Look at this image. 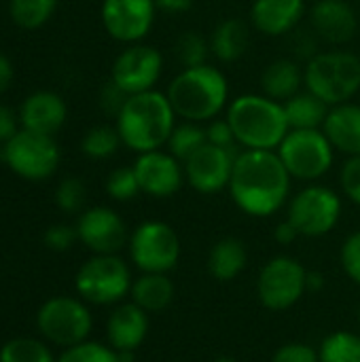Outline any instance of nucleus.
I'll list each match as a JSON object with an SVG mask.
<instances>
[{
	"label": "nucleus",
	"instance_id": "1",
	"mask_svg": "<svg viewBox=\"0 0 360 362\" xmlns=\"http://www.w3.org/2000/svg\"><path fill=\"white\" fill-rule=\"evenodd\" d=\"M291 182L293 176L276 151L242 148L236 157L227 191L244 214L267 218L289 204Z\"/></svg>",
	"mask_w": 360,
	"mask_h": 362
},
{
	"label": "nucleus",
	"instance_id": "2",
	"mask_svg": "<svg viewBox=\"0 0 360 362\" xmlns=\"http://www.w3.org/2000/svg\"><path fill=\"white\" fill-rule=\"evenodd\" d=\"M176 112L166 95V91H144L127 98L123 110L115 119L121 142L134 153L159 151L168 144L174 127Z\"/></svg>",
	"mask_w": 360,
	"mask_h": 362
},
{
	"label": "nucleus",
	"instance_id": "3",
	"mask_svg": "<svg viewBox=\"0 0 360 362\" xmlns=\"http://www.w3.org/2000/svg\"><path fill=\"white\" fill-rule=\"evenodd\" d=\"M166 95L182 121L208 123L229 106V81L212 64L182 68L168 85Z\"/></svg>",
	"mask_w": 360,
	"mask_h": 362
},
{
	"label": "nucleus",
	"instance_id": "4",
	"mask_svg": "<svg viewBox=\"0 0 360 362\" xmlns=\"http://www.w3.org/2000/svg\"><path fill=\"white\" fill-rule=\"evenodd\" d=\"M240 148L278 151L291 132L284 104L265 93H242L233 98L225 110Z\"/></svg>",
	"mask_w": 360,
	"mask_h": 362
},
{
	"label": "nucleus",
	"instance_id": "5",
	"mask_svg": "<svg viewBox=\"0 0 360 362\" xmlns=\"http://www.w3.org/2000/svg\"><path fill=\"white\" fill-rule=\"evenodd\" d=\"M303 85L329 106L352 102L360 91V57L350 51H320L306 62Z\"/></svg>",
	"mask_w": 360,
	"mask_h": 362
},
{
	"label": "nucleus",
	"instance_id": "6",
	"mask_svg": "<svg viewBox=\"0 0 360 362\" xmlns=\"http://www.w3.org/2000/svg\"><path fill=\"white\" fill-rule=\"evenodd\" d=\"M276 153L293 178L316 182L333 168L337 151L323 129H291Z\"/></svg>",
	"mask_w": 360,
	"mask_h": 362
},
{
	"label": "nucleus",
	"instance_id": "7",
	"mask_svg": "<svg viewBox=\"0 0 360 362\" xmlns=\"http://www.w3.org/2000/svg\"><path fill=\"white\" fill-rule=\"evenodd\" d=\"M342 197L331 187L310 182L289 199L286 218L301 238H323L331 233L342 218Z\"/></svg>",
	"mask_w": 360,
	"mask_h": 362
},
{
	"label": "nucleus",
	"instance_id": "8",
	"mask_svg": "<svg viewBox=\"0 0 360 362\" xmlns=\"http://www.w3.org/2000/svg\"><path fill=\"white\" fill-rule=\"evenodd\" d=\"M129 257L142 274H168L180 259L178 233L163 221H144L129 235Z\"/></svg>",
	"mask_w": 360,
	"mask_h": 362
},
{
	"label": "nucleus",
	"instance_id": "9",
	"mask_svg": "<svg viewBox=\"0 0 360 362\" xmlns=\"http://www.w3.org/2000/svg\"><path fill=\"white\" fill-rule=\"evenodd\" d=\"M76 291L89 303L110 305L132 291V274L117 255H95L79 269Z\"/></svg>",
	"mask_w": 360,
	"mask_h": 362
},
{
	"label": "nucleus",
	"instance_id": "10",
	"mask_svg": "<svg viewBox=\"0 0 360 362\" xmlns=\"http://www.w3.org/2000/svg\"><path fill=\"white\" fill-rule=\"evenodd\" d=\"M308 291V269L293 257L269 259L257 280V295L272 312L291 310Z\"/></svg>",
	"mask_w": 360,
	"mask_h": 362
},
{
	"label": "nucleus",
	"instance_id": "11",
	"mask_svg": "<svg viewBox=\"0 0 360 362\" xmlns=\"http://www.w3.org/2000/svg\"><path fill=\"white\" fill-rule=\"evenodd\" d=\"M2 159L15 174L28 180H42L57 170L59 151L51 136L21 129L2 144Z\"/></svg>",
	"mask_w": 360,
	"mask_h": 362
},
{
	"label": "nucleus",
	"instance_id": "12",
	"mask_svg": "<svg viewBox=\"0 0 360 362\" xmlns=\"http://www.w3.org/2000/svg\"><path fill=\"white\" fill-rule=\"evenodd\" d=\"M38 331L51 344L62 348H72L87 339L91 331V314L76 299L55 297L40 308Z\"/></svg>",
	"mask_w": 360,
	"mask_h": 362
},
{
	"label": "nucleus",
	"instance_id": "13",
	"mask_svg": "<svg viewBox=\"0 0 360 362\" xmlns=\"http://www.w3.org/2000/svg\"><path fill=\"white\" fill-rule=\"evenodd\" d=\"M163 72V55L157 47L134 42L127 45L115 59L110 81H115L125 93H144L155 89Z\"/></svg>",
	"mask_w": 360,
	"mask_h": 362
},
{
	"label": "nucleus",
	"instance_id": "14",
	"mask_svg": "<svg viewBox=\"0 0 360 362\" xmlns=\"http://www.w3.org/2000/svg\"><path fill=\"white\" fill-rule=\"evenodd\" d=\"M240 151L242 148H225L206 142L197 153H193L182 163L189 187L202 195H214L227 189Z\"/></svg>",
	"mask_w": 360,
	"mask_h": 362
},
{
	"label": "nucleus",
	"instance_id": "15",
	"mask_svg": "<svg viewBox=\"0 0 360 362\" xmlns=\"http://www.w3.org/2000/svg\"><path fill=\"white\" fill-rule=\"evenodd\" d=\"M155 0H104L102 23L104 30L119 42H142L155 25Z\"/></svg>",
	"mask_w": 360,
	"mask_h": 362
},
{
	"label": "nucleus",
	"instance_id": "16",
	"mask_svg": "<svg viewBox=\"0 0 360 362\" xmlns=\"http://www.w3.org/2000/svg\"><path fill=\"white\" fill-rule=\"evenodd\" d=\"M134 172L138 176L140 193L151 197H172L185 185V165L170 151H149L140 153L134 161Z\"/></svg>",
	"mask_w": 360,
	"mask_h": 362
},
{
	"label": "nucleus",
	"instance_id": "17",
	"mask_svg": "<svg viewBox=\"0 0 360 362\" xmlns=\"http://www.w3.org/2000/svg\"><path fill=\"white\" fill-rule=\"evenodd\" d=\"M79 240L95 255H117L127 242V229L123 218L104 206L89 208L76 223Z\"/></svg>",
	"mask_w": 360,
	"mask_h": 362
},
{
	"label": "nucleus",
	"instance_id": "18",
	"mask_svg": "<svg viewBox=\"0 0 360 362\" xmlns=\"http://www.w3.org/2000/svg\"><path fill=\"white\" fill-rule=\"evenodd\" d=\"M310 28L327 45H346L359 32V17L348 0H318L310 8Z\"/></svg>",
	"mask_w": 360,
	"mask_h": 362
},
{
	"label": "nucleus",
	"instance_id": "19",
	"mask_svg": "<svg viewBox=\"0 0 360 362\" xmlns=\"http://www.w3.org/2000/svg\"><path fill=\"white\" fill-rule=\"evenodd\" d=\"M306 15V0H255L250 21L265 36H286L299 28Z\"/></svg>",
	"mask_w": 360,
	"mask_h": 362
},
{
	"label": "nucleus",
	"instance_id": "20",
	"mask_svg": "<svg viewBox=\"0 0 360 362\" xmlns=\"http://www.w3.org/2000/svg\"><path fill=\"white\" fill-rule=\"evenodd\" d=\"M106 331L112 350L136 352L149 335V314L136 303H123L110 314Z\"/></svg>",
	"mask_w": 360,
	"mask_h": 362
},
{
	"label": "nucleus",
	"instance_id": "21",
	"mask_svg": "<svg viewBox=\"0 0 360 362\" xmlns=\"http://www.w3.org/2000/svg\"><path fill=\"white\" fill-rule=\"evenodd\" d=\"M66 121V104L57 93L38 91L30 95L19 110V123L28 132L53 136Z\"/></svg>",
	"mask_w": 360,
	"mask_h": 362
},
{
	"label": "nucleus",
	"instance_id": "22",
	"mask_svg": "<svg viewBox=\"0 0 360 362\" xmlns=\"http://www.w3.org/2000/svg\"><path fill=\"white\" fill-rule=\"evenodd\" d=\"M323 132L335 151L344 153L346 157L360 155V104L344 102L331 106Z\"/></svg>",
	"mask_w": 360,
	"mask_h": 362
},
{
	"label": "nucleus",
	"instance_id": "23",
	"mask_svg": "<svg viewBox=\"0 0 360 362\" xmlns=\"http://www.w3.org/2000/svg\"><path fill=\"white\" fill-rule=\"evenodd\" d=\"M210 53L223 62V64H233L244 57L250 45V30L246 21L238 17H227L219 21L210 34Z\"/></svg>",
	"mask_w": 360,
	"mask_h": 362
},
{
	"label": "nucleus",
	"instance_id": "24",
	"mask_svg": "<svg viewBox=\"0 0 360 362\" xmlns=\"http://www.w3.org/2000/svg\"><path fill=\"white\" fill-rule=\"evenodd\" d=\"M303 87V66L297 59L280 57L265 66L261 74V89L267 98L286 102Z\"/></svg>",
	"mask_w": 360,
	"mask_h": 362
},
{
	"label": "nucleus",
	"instance_id": "25",
	"mask_svg": "<svg viewBox=\"0 0 360 362\" xmlns=\"http://www.w3.org/2000/svg\"><path fill=\"white\" fill-rule=\"evenodd\" d=\"M248 263V252L244 242L238 238H223L219 240L210 255H208V272L219 282H231L236 280Z\"/></svg>",
	"mask_w": 360,
	"mask_h": 362
},
{
	"label": "nucleus",
	"instance_id": "26",
	"mask_svg": "<svg viewBox=\"0 0 360 362\" xmlns=\"http://www.w3.org/2000/svg\"><path fill=\"white\" fill-rule=\"evenodd\" d=\"M174 284L168 274H142L132 282V303L142 308L146 314L163 312L174 301Z\"/></svg>",
	"mask_w": 360,
	"mask_h": 362
},
{
	"label": "nucleus",
	"instance_id": "27",
	"mask_svg": "<svg viewBox=\"0 0 360 362\" xmlns=\"http://www.w3.org/2000/svg\"><path fill=\"white\" fill-rule=\"evenodd\" d=\"M286 110V119L291 129H323L325 119L331 110L327 102H323L312 91H299L291 100L282 102Z\"/></svg>",
	"mask_w": 360,
	"mask_h": 362
},
{
	"label": "nucleus",
	"instance_id": "28",
	"mask_svg": "<svg viewBox=\"0 0 360 362\" xmlns=\"http://www.w3.org/2000/svg\"><path fill=\"white\" fill-rule=\"evenodd\" d=\"M208 142L206 136V127L202 123H193V121H182L176 123L166 148L178 159V161H187L193 153H197L204 144Z\"/></svg>",
	"mask_w": 360,
	"mask_h": 362
},
{
	"label": "nucleus",
	"instance_id": "29",
	"mask_svg": "<svg viewBox=\"0 0 360 362\" xmlns=\"http://www.w3.org/2000/svg\"><path fill=\"white\" fill-rule=\"evenodd\" d=\"M320 362H360V335L352 331H335L327 335L318 348Z\"/></svg>",
	"mask_w": 360,
	"mask_h": 362
},
{
	"label": "nucleus",
	"instance_id": "30",
	"mask_svg": "<svg viewBox=\"0 0 360 362\" xmlns=\"http://www.w3.org/2000/svg\"><path fill=\"white\" fill-rule=\"evenodd\" d=\"M174 55H176V62L180 64V68L204 66V64H208V55H212L210 40L197 30L182 32L174 42Z\"/></svg>",
	"mask_w": 360,
	"mask_h": 362
},
{
	"label": "nucleus",
	"instance_id": "31",
	"mask_svg": "<svg viewBox=\"0 0 360 362\" xmlns=\"http://www.w3.org/2000/svg\"><path fill=\"white\" fill-rule=\"evenodd\" d=\"M121 144L123 142H121V136H119V129L117 127L95 125V127H91L83 136L81 148H83V153L89 159H108V157H112L119 151Z\"/></svg>",
	"mask_w": 360,
	"mask_h": 362
},
{
	"label": "nucleus",
	"instance_id": "32",
	"mask_svg": "<svg viewBox=\"0 0 360 362\" xmlns=\"http://www.w3.org/2000/svg\"><path fill=\"white\" fill-rule=\"evenodd\" d=\"M57 0H11V17L25 30L40 28L53 15Z\"/></svg>",
	"mask_w": 360,
	"mask_h": 362
},
{
	"label": "nucleus",
	"instance_id": "33",
	"mask_svg": "<svg viewBox=\"0 0 360 362\" xmlns=\"http://www.w3.org/2000/svg\"><path fill=\"white\" fill-rule=\"evenodd\" d=\"M0 362H55L51 352L34 339H13L0 350Z\"/></svg>",
	"mask_w": 360,
	"mask_h": 362
},
{
	"label": "nucleus",
	"instance_id": "34",
	"mask_svg": "<svg viewBox=\"0 0 360 362\" xmlns=\"http://www.w3.org/2000/svg\"><path fill=\"white\" fill-rule=\"evenodd\" d=\"M106 193L117 199V202H129L140 193V185H138V176L134 172V165L127 168H117L108 174L106 178Z\"/></svg>",
	"mask_w": 360,
	"mask_h": 362
},
{
	"label": "nucleus",
	"instance_id": "35",
	"mask_svg": "<svg viewBox=\"0 0 360 362\" xmlns=\"http://www.w3.org/2000/svg\"><path fill=\"white\" fill-rule=\"evenodd\" d=\"M57 362H121V356L117 350L106 348L102 344L83 341L79 346L66 348V352Z\"/></svg>",
	"mask_w": 360,
	"mask_h": 362
},
{
	"label": "nucleus",
	"instance_id": "36",
	"mask_svg": "<svg viewBox=\"0 0 360 362\" xmlns=\"http://www.w3.org/2000/svg\"><path fill=\"white\" fill-rule=\"evenodd\" d=\"M85 199H87V189H85L83 180H79V178L62 180L55 191V202H57L59 210H64L68 214L79 212L85 206Z\"/></svg>",
	"mask_w": 360,
	"mask_h": 362
},
{
	"label": "nucleus",
	"instance_id": "37",
	"mask_svg": "<svg viewBox=\"0 0 360 362\" xmlns=\"http://www.w3.org/2000/svg\"><path fill=\"white\" fill-rule=\"evenodd\" d=\"M339 185H342V193L352 204L360 206V155L348 157L344 161L339 172Z\"/></svg>",
	"mask_w": 360,
	"mask_h": 362
},
{
	"label": "nucleus",
	"instance_id": "38",
	"mask_svg": "<svg viewBox=\"0 0 360 362\" xmlns=\"http://www.w3.org/2000/svg\"><path fill=\"white\" fill-rule=\"evenodd\" d=\"M318 42H320V38L316 36V32L312 30V28H308V30H293L291 32V47H293V51H295V57L293 59H303V62H310L314 55H318L320 51H318Z\"/></svg>",
	"mask_w": 360,
	"mask_h": 362
},
{
	"label": "nucleus",
	"instance_id": "39",
	"mask_svg": "<svg viewBox=\"0 0 360 362\" xmlns=\"http://www.w3.org/2000/svg\"><path fill=\"white\" fill-rule=\"evenodd\" d=\"M342 267L352 282L360 286V231L348 235L342 246Z\"/></svg>",
	"mask_w": 360,
	"mask_h": 362
},
{
	"label": "nucleus",
	"instance_id": "40",
	"mask_svg": "<svg viewBox=\"0 0 360 362\" xmlns=\"http://www.w3.org/2000/svg\"><path fill=\"white\" fill-rule=\"evenodd\" d=\"M272 362H320L318 361V350H314L308 344L301 341H291L284 344L276 350L272 356Z\"/></svg>",
	"mask_w": 360,
	"mask_h": 362
},
{
	"label": "nucleus",
	"instance_id": "41",
	"mask_svg": "<svg viewBox=\"0 0 360 362\" xmlns=\"http://www.w3.org/2000/svg\"><path fill=\"white\" fill-rule=\"evenodd\" d=\"M129 93H125L115 81H108L102 91H100V108L108 115V117H119V112L123 110L125 102H127Z\"/></svg>",
	"mask_w": 360,
	"mask_h": 362
},
{
	"label": "nucleus",
	"instance_id": "42",
	"mask_svg": "<svg viewBox=\"0 0 360 362\" xmlns=\"http://www.w3.org/2000/svg\"><path fill=\"white\" fill-rule=\"evenodd\" d=\"M206 136H208V142L210 144H216V146H225V148H240L238 140H236V134L229 125V121L223 117H216L212 121H208L206 125Z\"/></svg>",
	"mask_w": 360,
	"mask_h": 362
},
{
	"label": "nucleus",
	"instance_id": "43",
	"mask_svg": "<svg viewBox=\"0 0 360 362\" xmlns=\"http://www.w3.org/2000/svg\"><path fill=\"white\" fill-rule=\"evenodd\" d=\"M76 240H79L76 229H72V227H68V225H53V227L45 233L47 246H49L51 250H57V252L68 250Z\"/></svg>",
	"mask_w": 360,
	"mask_h": 362
},
{
	"label": "nucleus",
	"instance_id": "44",
	"mask_svg": "<svg viewBox=\"0 0 360 362\" xmlns=\"http://www.w3.org/2000/svg\"><path fill=\"white\" fill-rule=\"evenodd\" d=\"M15 134H17V117L8 106L0 104V144L8 142Z\"/></svg>",
	"mask_w": 360,
	"mask_h": 362
},
{
	"label": "nucleus",
	"instance_id": "45",
	"mask_svg": "<svg viewBox=\"0 0 360 362\" xmlns=\"http://www.w3.org/2000/svg\"><path fill=\"white\" fill-rule=\"evenodd\" d=\"M297 238H301L299 235V231L295 229V225L286 218V221H282V223H278L276 225V229H274V240L278 242V244H282V246H286V244H293Z\"/></svg>",
	"mask_w": 360,
	"mask_h": 362
},
{
	"label": "nucleus",
	"instance_id": "46",
	"mask_svg": "<svg viewBox=\"0 0 360 362\" xmlns=\"http://www.w3.org/2000/svg\"><path fill=\"white\" fill-rule=\"evenodd\" d=\"M157 11L168 15H182L193 6V0H155Z\"/></svg>",
	"mask_w": 360,
	"mask_h": 362
},
{
	"label": "nucleus",
	"instance_id": "47",
	"mask_svg": "<svg viewBox=\"0 0 360 362\" xmlns=\"http://www.w3.org/2000/svg\"><path fill=\"white\" fill-rule=\"evenodd\" d=\"M11 78H13V68H11V62L0 55V93L6 91V87L11 85Z\"/></svg>",
	"mask_w": 360,
	"mask_h": 362
},
{
	"label": "nucleus",
	"instance_id": "48",
	"mask_svg": "<svg viewBox=\"0 0 360 362\" xmlns=\"http://www.w3.org/2000/svg\"><path fill=\"white\" fill-rule=\"evenodd\" d=\"M325 286V278L318 272H308V291H320Z\"/></svg>",
	"mask_w": 360,
	"mask_h": 362
},
{
	"label": "nucleus",
	"instance_id": "49",
	"mask_svg": "<svg viewBox=\"0 0 360 362\" xmlns=\"http://www.w3.org/2000/svg\"><path fill=\"white\" fill-rule=\"evenodd\" d=\"M212 362H238L233 356H219V358H214Z\"/></svg>",
	"mask_w": 360,
	"mask_h": 362
},
{
	"label": "nucleus",
	"instance_id": "50",
	"mask_svg": "<svg viewBox=\"0 0 360 362\" xmlns=\"http://www.w3.org/2000/svg\"><path fill=\"white\" fill-rule=\"evenodd\" d=\"M359 322H360V310H359Z\"/></svg>",
	"mask_w": 360,
	"mask_h": 362
}]
</instances>
